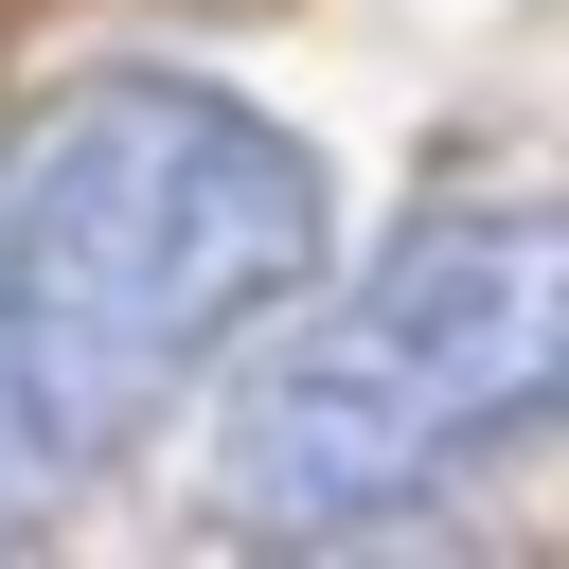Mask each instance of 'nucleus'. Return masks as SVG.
I'll list each match as a JSON object with an SVG mask.
<instances>
[{
  "label": "nucleus",
  "instance_id": "obj_2",
  "mask_svg": "<svg viewBox=\"0 0 569 569\" xmlns=\"http://www.w3.org/2000/svg\"><path fill=\"white\" fill-rule=\"evenodd\" d=\"M569 409V196H445L356 284L284 302L213 409L231 533H373Z\"/></svg>",
  "mask_w": 569,
  "mask_h": 569
},
{
  "label": "nucleus",
  "instance_id": "obj_1",
  "mask_svg": "<svg viewBox=\"0 0 569 569\" xmlns=\"http://www.w3.org/2000/svg\"><path fill=\"white\" fill-rule=\"evenodd\" d=\"M320 160L213 71H71L0 142V533L320 284Z\"/></svg>",
  "mask_w": 569,
  "mask_h": 569
}]
</instances>
